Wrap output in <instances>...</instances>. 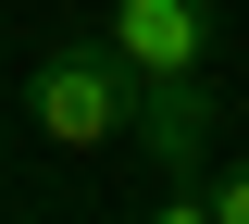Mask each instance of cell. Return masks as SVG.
Returning a JSON list of instances; mask_svg holds the SVG:
<instances>
[{
	"label": "cell",
	"instance_id": "4",
	"mask_svg": "<svg viewBox=\"0 0 249 224\" xmlns=\"http://www.w3.org/2000/svg\"><path fill=\"white\" fill-rule=\"evenodd\" d=\"M212 224H249V150H237V162L212 174Z\"/></svg>",
	"mask_w": 249,
	"mask_h": 224
},
{
	"label": "cell",
	"instance_id": "5",
	"mask_svg": "<svg viewBox=\"0 0 249 224\" xmlns=\"http://www.w3.org/2000/svg\"><path fill=\"white\" fill-rule=\"evenodd\" d=\"M150 224H212V187H162V212Z\"/></svg>",
	"mask_w": 249,
	"mask_h": 224
},
{
	"label": "cell",
	"instance_id": "3",
	"mask_svg": "<svg viewBox=\"0 0 249 224\" xmlns=\"http://www.w3.org/2000/svg\"><path fill=\"white\" fill-rule=\"evenodd\" d=\"M212 25H224V0H112V50H124L137 87L199 75V63H212Z\"/></svg>",
	"mask_w": 249,
	"mask_h": 224
},
{
	"label": "cell",
	"instance_id": "2",
	"mask_svg": "<svg viewBox=\"0 0 249 224\" xmlns=\"http://www.w3.org/2000/svg\"><path fill=\"white\" fill-rule=\"evenodd\" d=\"M137 162H150L162 187H212V137H224V100L212 75H162V87H137Z\"/></svg>",
	"mask_w": 249,
	"mask_h": 224
},
{
	"label": "cell",
	"instance_id": "1",
	"mask_svg": "<svg viewBox=\"0 0 249 224\" xmlns=\"http://www.w3.org/2000/svg\"><path fill=\"white\" fill-rule=\"evenodd\" d=\"M124 125H137V75H124L112 37L37 50V137H50V150H112Z\"/></svg>",
	"mask_w": 249,
	"mask_h": 224
}]
</instances>
